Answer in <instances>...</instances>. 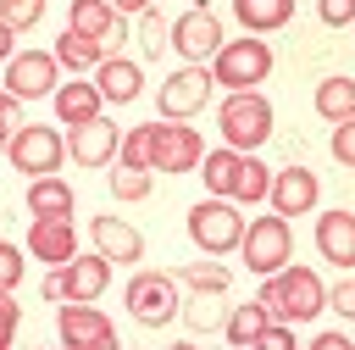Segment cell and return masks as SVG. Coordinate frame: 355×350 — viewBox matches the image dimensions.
<instances>
[{"mask_svg":"<svg viewBox=\"0 0 355 350\" xmlns=\"http://www.w3.org/2000/svg\"><path fill=\"white\" fill-rule=\"evenodd\" d=\"M266 322H272V311L261 306V300H244V306H233L227 311V344H261V333H266Z\"/></svg>","mask_w":355,"mask_h":350,"instance_id":"cb8c5ba5","label":"cell"},{"mask_svg":"<svg viewBox=\"0 0 355 350\" xmlns=\"http://www.w3.org/2000/svg\"><path fill=\"white\" fill-rule=\"evenodd\" d=\"M178 283L183 289H222L227 294V267L222 261H189V267H178Z\"/></svg>","mask_w":355,"mask_h":350,"instance_id":"4dcf8cb0","label":"cell"},{"mask_svg":"<svg viewBox=\"0 0 355 350\" xmlns=\"http://www.w3.org/2000/svg\"><path fill=\"white\" fill-rule=\"evenodd\" d=\"M28 211L33 217H72V189L50 172V178H33L28 183Z\"/></svg>","mask_w":355,"mask_h":350,"instance_id":"603a6c76","label":"cell"},{"mask_svg":"<svg viewBox=\"0 0 355 350\" xmlns=\"http://www.w3.org/2000/svg\"><path fill=\"white\" fill-rule=\"evenodd\" d=\"M116 161H122L128 172H150V122H139L133 133L122 128V150H116Z\"/></svg>","mask_w":355,"mask_h":350,"instance_id":"f546056e","label":"cell"},{"mask_svg":"<svg viewBox=\"0 0 355 350\" xmlns=\"http://www.w3.org/2000/svg\"><path fill=\"white\" fill-rule=\"evenodd\" d=\"M300 339L283 328V322H266V333H261V350H294Z\"/></svg>","mask_w":355,"mask_h":350,"instance_id":"f35d334b","label":"cell"},{"mask_svg":"<svg viewBox=\"0 0 355 350\" xmlns=\"http://www.w3.org/2000/svg\"><path fill=\"white\" fill-rule=\"evenodd\" d=\"M316 194H322V183H316L311 167H283V172H272V189H266V200H272L277 217H300V211H311Z\"/></svg>","mask_w":355,"mask_h":350,"instance_id":"9a60e30c","label":"cell"},{"mask_svg":"<svg viewBox=\"0 0 355 350\" xmlns=\"http://www.w3.org/2000/svg\"><path fill=\"white\" fill-rule=\"evenodd\" d=\"M11 44H17V28H6V22H0V61H11V56H17Z\"/></svg>","mask_w":355,"mask_h":350,"instance_id":"7bdbcfd3","label":"cell"},{"mask_svg":"<svg viewBox=\"0 0 355 350\" xmlns=\"http://www.w3.org/2000/svg\"><path fill=\"white\" fill-rule=\"evenodd\" d=\"M122 300H128V311L144 328H166L178 317V278L172 272H133V283H128Z\"/></svg>","mask_w":355,"mask_h":350,"instance_id":"9c48e42d","label":"cell"},{"mask_svg":"<svg viewBox=\"0 0 355 350\" xmlns=\"http://www.w3.org/2000/svg\"><path fill=\"white\" fill-rule=\"evenodd\" d=\"M266 72H272V44H261L255 33L227 39V44L211 56V78H216L222 89H261Z\"/></svg>","mask_w":355,"mask_h":350,"instance_id":"3957f363","label":"cell"},{"mask_svg":"<svg viewBox=\"0 0 355 350\" xmlns=\"http://www.w3.org/2000/svg\"><path fill=\"white\" fill-rule=\"evenodd\" d=\"M116 11H128V17H144V11H155V0H111Z\"/></svg>","mask_w":355,"mask_h":350,"instance_id":"b9f144b4","label":"cell"},{"mask_svg":"<svg viewBox=\"0 0 355 350\" xmlns=\"http://www.w3.org/2000/svg\"><path fill=\"white\" fill-rule=\"evenodd\" d=\"M61 344L72 350H111L116 344V328L105 311H94V300H61Z\"/></svg>","mask_w":355,"mask_h":350,"instance_id":"7c38bea8","label":"cell"},{"mask_svg":"<svg viewBox=\"0 0 355 350\" xmlns=\"http://www.w3.org/2000/svg\"><path fill=\"white\" fill-rule=\"evenodd\" d=\"M266 189H272V172H266V161L250 150V156L239 161V183H233V200L255 206V200H266Z\"/></svg>","mask_w":355,"mask_h":350,"instance_id":"83f0119b","label":"cell"},{"mask_svg":"<svg viewBox=\"0 0 355 350\" xmlns=\"http://www.w3.org/2000/svg\"><path fill=\"white\" fill-rule=\"evenodd\" d=\"M17 317H22V311H17V300H11V289H0V350H6L11 339H17Z\"/></svg>","mask_w":355,"mask_h":350,"instance_id":"74e56055","label":"cell"},{"mask_svg":"<svg viewBox=\"0 0 355 350\" xmlns=\"http://www.w3.org/2000/svg\"><path fill=\"white\" fill-rule=\"evenodd\" d=\"M189 239H194L205 256H227V250H239V239H244V217H239V206H233L227 194H211V200L189 206Z\"/></svg>","mask_w":355,"mask_h":350,"instance_id":"277c9868","label":"cell"},{"mask_svg":"<svg viewBox=\"0 0 355 350\" xmlns=\"http://www.w3.org/2000/svg\"><path fill=\"white\" fill-rule=\"evenodd\" d=\"M183 322H189L194 333L222 328V289H194V300L183 306Z\"/></svg>","mask_w":355,"mask_h":350,"instance_id":"f1b7e54d","label":"cell"},{"mask_svg":"<svg viewBox=\"0 0 355 350\" xmlns=\"http://www.w3.org/2000/svg\"><path fill=\"white\" fill-rule=\"evenodd\" d=\"M111 283V261L94 250V256H72L61 267L44 272V300H100Z\"/></svg>","mask_w":355,"mask_h":350,"instance_id":"52a82bcc","label":"cell"},{"mask_svg":"<svg viewBox=\"0 0 355 350\" xmlns=\"http://www.w3.org/2000/svg\"><path fill=\"white\" fill-rule=\"evenodd\" d=\"M172 44H178V56H183V61H200V67H205V61H211V56H216L227 39H222L216 11H211L205 0H194V6H189V11L172 22Z\"/></svg>","mask_w":355,"mask_h":350,"instance_id":"30bf717a","label":"cell"},{"mask_svg":"<svg viewBox=\"0 0 355 350\" xmlns=\"http://www.w3.org/2000/svg\"><path fill=\"white\" fill-rule=\"evenodd\" d=\"M39 17H44V0H0V22H6V28H17V33H22V28H33Z\"/></svg>","mask_w":355,"mask_h":350,"instance_id":"1f68e13d","label":"cell"},{"mask_svg":"<svg viewBox=\"0 0 355 350\" xmlns=\"http://www.w3.org/2000/svg\"><path fill=\"white\" fill-rule=\"evenodd\" d=\"M233 17L250 28V33H272V28H283L288 17H294V0H233Z\"/></svg>","mask_w":355,"mask_h":350,"instance_id":"d4e9b609","label":"cell"},{"mask_svg":"<svg viewBox=\"0 0 355 350\" xmlns=\"http://www.w3.org/2000/svg\"><path fill=\"white\" fill-rule=\"evenodd\" d=\"M272 139V106H266V94H255V89H233L227 100H222V144H233V150H261Z\"/></svg>","mask_w":355,"mask_h":350,"instance_id":"7a4b0ae2","label":"cell"},{"mask_svg":"<svg viewBox=\"0 0 355 350\" xmlns=\"http://www.w3.org/2000/svg\"><path fill=\"white\" fill-rule=\"evenodd\" d=\"M89 239H94V250L116 267V261H139L144 256V233L139 228H128V222H116V217H94L89 222Z\"/></svg>","mask_w":355,"mask_h":350,"instance_id":"ac0fdd59","label":"cell"},{"mask_svg":"<svg viewBox=\"0 0 355 350\" xmlns=\"http://www.w3.org/2000/svg\"><path fill=\"white\" fill-rule=\"evenodd\" d=\"M116 150H122V128L111 117H89L67 133V156L78 167H105V161H116Z\"/></svg>","mask_w":355,"mask_h":350,"instance_id":"5bb4252c","label":"cell"},{"mask_svg":"<svg viewBox=\"0 0 355 350\" xmlns=\"http://www.w3.org/2000/svg\"><path fill=\"white\" fill-rule=\"evenodd\" d=\"M28 256L44 261V267L72 261V256H78V228H72V217H39V222L28 228Z\"/></svg>","mask_w":355,"mask_h":350,"instance_id":"2e32d148","label":"cell"},{"mask_svg":"<svg viewBox=\"0 0 355 350\" xmlns=\"http://www.w3.org/2000/svg\"><path fill=\"white\" fill-rule=\"evenodd\" d=\"M94 89H100L111 106H128V100L144 89V72H139V61H128V56H105V61L94 67Z\"/></svg>","mask_w":355,"mask_h":350,"instance_id":"ffe728a7","label":"cell"},{"mask_svg":"<svg viewBox=\"0 0 355 350\" xmlns=\"http://www.w3.org/2000/svg\"><path fill=\"white\" fill-rule=\"evenodd\" d=\"M61 161H67V139H61L55 128H44V122H22V128L11 133V167H17V172H28V178H50Z\"/></svg>","mask_w":355,"mask_h":350,"instance_id":"ba28073f","label":"cell"},{"mask_svg":"<svg viewBox=\"0 0 355 350\" xmlns=\"http://www.w3.org/2000/svg\"><path fill=\"white\" fill-rule=\"evenodd\" d=\"M22 283V250L0 239V289H17Z\"/></svg>","mask_w":355,"mask_h":350,"instance_id":"836d02e7","label":"cell"},{"mask_svg":"<svg viewBox=\"0 0 355 350\" xmlns=\"http://www.w3.org/2000/svg\"><path fill=\"white\" fill-rule=\"evenodd\" d=\"M239 161H244V150H233V144L205 150V156H200V178H205V189H211V194H233V183H239Z\"/></svg>","mask_w":355,"mask_h":350,"instance_id":"7402d4cb","label":"cell"},{"mask_svg":"<svg viewBox=\"0 0 355 350\" xmlns=\"http://www.w3.org/2000/svg\"><path fill=\"white\" fill-rule=\"evenodd\" d=\"M67 28L83 33V39H94V44H122V17H116L111 0H72Z\"/></svg>","mask_w":355,"mask_h":350,"instance_id":"e0dca14e","label":"cell"},{"mask_svg":"<svg viewBox=\"0 0 355 350\" xmlns=\"http://www.w3.org/2000/svg\"><path fill=\"white\" fill-rule=\"evenodd\" d=\"M316 11H322L327 28H349V22H355V0H322Z\"/></svg>","mask_w":355,"mask_h":350,"instance_id":"8d00e7d4","label":"cell"},{"mask_svg":"<svg viewBox=\"0 0 355 350\" xmlns=\"http://www.w3.org/2000/svg\"><path fill=\"white\" fill-rule=\"evenodd\" d=\"M55 61H61V67L89 72V67H100V61H105V44H94V39H83V33H72V28H67V33L55 39Z\"/></svg>","mask_w":355,"mask_h":350,"instance_id":"4316f807","label":"cell"},{"mask_svg":"<svg viewBox=\"0 0 355 350\" xmlns=\"http://www.w3.org/2000/svg\"><path fill=\"white\" fill-rule=\"evenodd\" d=\"M255 300L272 311V322H311L316 311H327V283L311 267H283L266 278V289Z\"/></svg>","mask_w":355,"mask_h":350,"instance_id":"6da1fadb","label":"cell"},{"mask_svg":"<svg viewBox=\"0 0 355 350\" xmlns=\"http://www.w3.org/2000/svg\"><path fill=\"white\" fill-rule=\"evenodd\" d=\"M55 50H17L11 61H6V94H17V100H44V94H55L61 83H55Z\"/></svg>","mask_w":355,"mask_h":350,"instance_id":"8fae6325","label":"cell"},{"mask_svg":"<svg viewBox=\"0 0 355 350\" xmlns=\"http://www.w3.org/2000/svg\"><path fill=\"white\" fill-rule=\"evenodd\" d=\"M111 194H116V200H144V194H150V172H128V167H122V172L111 178Z\"/></svg>","mask_w":355,"mask_h":350,"instance_id":"d6a6232c","label":"cell"},{"mask_svg":"<svg viewBox=\"0 0 355 350\" xmlns=\"http://www.w3.org/2000/svg\"><path fill=\"white\" fill-rule=\"evenodd\" d=\"M311 344H316V350H349V339H344V333H316Z\"/></svg>","mask_w":355,"mask_h":350,"instance_id":"60d3db41","label":"cell"},{"mask_svg":"<svg viewBox=\"0 0 355 350\" xmlns=\"http://www.w3.org/2000/svg\"><path fill=\"white\" fill-rule=\"evenodd\" d=\"M327 306H333L338 317H349V322H355V278H344V283H333V289H327Z\"/></svg>","mask_w":355,"mask_h":350,"instance_id":"d590c367","label":"cell"},{"mask_svg":"<svg viewBox=\"0 0 355 350\" xmlns=\"http://www.w3.org/2000/svg\"><path fill=\"white\" fill-rule=\"evenodd\" d=\"M333 156H338L344 167H355V117L333 122Z\"/></svg>","mask_w":355,"mask_h":350,"instance_id":"e575fe53","label":"cell"},{"mask_svg":"<svg viewBox=\"0 0 355 350\" xmlns=\"http://www.w3.org/2000/svg\"><path fill=\"white\" fill-rule=\"evenodd\" d=\"M316 111L327 117V122H344V117H355V78H322L316 83Z\"/></svg>","mask_w":355,"mask_h":350,"instance_id":"484cf974","label":"cell"},{"mask_svg":"<svg viewBox=\"0 0 355 350\" xmlns=\"http://www.w3.org/2000/svg\"><path fill=\"white\" fill-rule=\"evenodd\" d=\"M200 156H205V139H200L183 117H161V122H150V172H172V178H183L189 167H200Z\"/></svg>","mask_w":355,"mask_h":350,"instance_id":"8992f818","label":"cell"},{"mask_svg":"<svg viewBox=\"0 0 355 350\" xmlns=\"http://www.w3.org/2000/svg\"><path fill=\"white\" fill-rule=\"evenodd\" d=\"M316 250L333 267H355V211H322L316 217Z\"/></svg>","mask_w":355,"mask_h":350,"instance_id":"d6986e66","label":"cell"},{"mask_svg":"<svg viewBox=\"0 0 355 350\" xmlns=\"http://www.w3.org/2000/svg\"><path fill=\"white\" fill-rule=\"evenodd\" d=\"M55 117L67 122V128H78V122H89V117H100V106H105V94L89 83V78H78V83H61L55 94Z\"/></svg>","mask_w":355,"mask_h":350,"instance_id":"44dd1931","label":"cell"},{"mask_svg":"<svg viewBox=\"0 0 355 350\" xmlns=\"http://www.w3.org/2000/svg\"><path fill=\"white\" fill-rule=\"evenodd\" d=\"M288 250H294V233H288V217H277V211H266V217H255V222H244V239H239V256H244V267H250V272H261V278H272V272H283V267H288Z\"/></svg>","mask_w":355,"mask_h":350,"instance_id":"5b68a950","label":"cell"},{"mask_svg":"<svg viewBox=\"0 0 355 350\" xmlns=\"http://www.w3.org/2000/svg\"><path fill=\"white\" fill-rule=\"evenodd\" d=\"M22 122H17V94H0V139L11 144V133H17Z\"/></svg>","mask_w":355,"mask_h":350,"instance_id":"ab89813d","label":"cell"},{"mask_svg":"<svg viewBox=\"0 0 355 350\" xmlns=\"http://www.w3.org/2000/svg\"><path fill=\"white\" fill-rule=\"evenodd\" d=\"M211 83H216V78H211V67H200V61H189L183 72H172V78L161 83V117H183V122H189V117L211 100Z\"/></svg>","mask_w":355,"mask_h":350,"instance_id":"4fadbf2b","label":"cell"}]
</instances>
